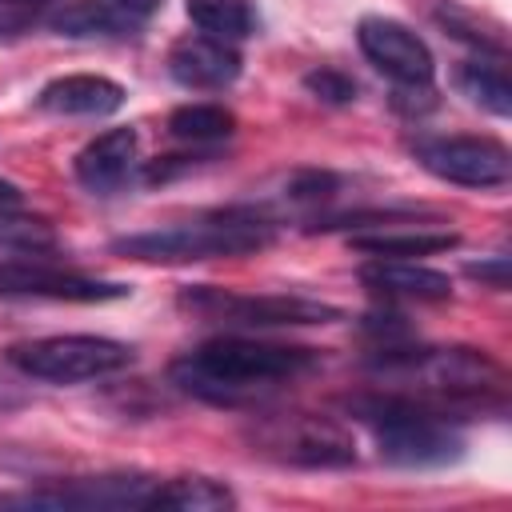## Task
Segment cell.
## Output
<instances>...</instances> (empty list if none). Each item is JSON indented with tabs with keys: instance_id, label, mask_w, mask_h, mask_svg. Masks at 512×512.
Returning a JSON list of instances; mask_svg holds the SVG:
<instances>
[{
	"instance_id": "cell-16",
	"label": "cell",
	"mask_w": 512,
	"mask_h": 512,
	"mask_svg": "<svg viewBox=\"0 0 512 512\" xmlns=\"http://www.w3.org/2000/svg\"><path fill=\"white\" fill-rule=\"evenodd\" d=\"M360 280L376 292V296H392V300H444L452 296V280L428 264L416 260H368L360 268Z\"/></svg>"
},
{
	"instance_id": "cell-18",
	"label": "cell",
	"mask_w": 512,
	"mask_h": 512,
	"mask_svg": "<svg viewBox=\"0 0 512 512\" xmlns=\"http://www.w3.org/2000/svg\"><path fill=\"white\" fill-rule=\"evenodd\" d=\"M236 496L228 484L212 480V476H176V480H164L156 484L148 508H172V512H220V508H232Z\"/></svg>"
},
{
	"instance_id": "cell-2",
	"label": "cell",
	"mask_w": 512,
	"mask_h": 512,
	"mask_svg": "<svg viewBox=\"0 0 512 512\" xmlns=\"http://www.w3.org/2000/svg\"><path fill=\"white\" fill-rule=\"evenodd\" d=\"M372 372L396 392L420 396L440 412L504 404L508 376L504 368L476 348H380Z\"/></svg>"
},
{
	"instance_id": "cell-24",
	"label": "cell",
	"mask_w": 512,
	"mask_h": 512,
	"mask_svg": "<svg viewBox=\"0 0 512 512\" xmlns=\"http://www.w3.org/2000/svg\"><path fill=\"white\" fill-rule=\"evenodd\" d=\"M48 4L52 0H0V36H20L48 20Z\"/></svg>"
},
{
	"instance_id": "cell-19",
	"label": "cell",
	"mask_w": 512,
	"mask_h": 512,
	"mask_svg": "<svg viewBox=\"0 0 512 512\" xmlns=\"http://www.w3.org/2000/svg\"><path fill=\"white\" fill-rule=\"evenodd\" d=\"M456 84L480 108H488L496 116H508L512 112V84H508L504 64H496V60H468V64H460Z\"/></svg>"
},
{
	"instance_id": "cell-3",
	"label": "cell",
	"mask_w": 512,
	"mask_h": 512,
	"mask_svg": "<svg viewBox=\"0 0 512 512\" xmlns=\"http://www.w3.org/2000/svg\"><path fill=\"white\" fill-rule=\"evenodd\" d=\"M344 408L372 428L376 448L396 468H440L460 460L464 440L448 424V412L432 408L420 396L408 392H356L344 400Z\"/></svg>"
},
{
	"instance_id": "cell-11",
	"label": "cell",
	"mask_w": 512,
	"mask_h": 512,
	"mask_svg": "<svg viewBox=\"0 0 512 512\" xmlns=\"http://www.w3.org/2000/svg\"><path fill=\"white\" fill-rule=\"evenodd\" d=\"M132 288L120 280H96L32 260H12L0 264V296H32V300H68V304H104V300H124Z\"/></svg>"
},
{
	"instance_id": "cell-22",
	"label": "cell",
	"mask_w": 512,
	"mask_h": 512,
	"mask_svg": "<svg viewBox=\"0 0 512 512\" xmlns=\"http://www.w3.org/2000/svg\"><path fill=\"white\" fill-rule=\"evenodd\" d=\"M0 248L48 252V248H56V232L48 220L16 212V204H0Z\"/></svg>"
},
{
	"instance_id": "cell-15",
	"label": "cell",
	"mask_w": 512,
	"mask_h": 512,
	"mask_svg": "<svg viewBox=\"0 0 512 512\" xmlns=\"http://www.w3.org/2000/svg\"><path fill=\"white\" fill-rule=\"evenodd\" d=\"M48 28L68 40H124L136 36V16L116 0H72L48 12Z\"/></svg>"
},
{
	"instance_id": "cell-13",
	"label": "cell",
	"mask_w": 512,
	"mask_h": 512,
	"mask_svg": "<svg viewBox=\"0 0 512 512\" xmlns=\"http://www.w3.org/2000/svg\"><path fill=\"white\" fill-rule=\"evenodd\" d=\"M136 168V132L132 128H108L96 140H88L76 156V180L96 192L108 196L116 192Z\"/></svg>"
},
{
	"instance_id": "cell-20",
	"label": "cell",
	"mask_w": 512,
	"mask_h": 512,
	"mask_svg": "<svg viewBox=\"0 0 512 512\" xmlns=\"http://www.w3.org/2000/svg\"><path fill=\"white\" fill-rule=\"evenodd\" d=\"M232 128H236V116L220 104H184L168 116V132L176 140H188V144L224 140V136H232Z\"/></svg>"
},
{
	"instance_id": "cell-1",
	"label": "cell",
	"mask_w": 512,
	"mask_h": 512,
	"mask_svg": "<svg viewBox=\"0 0 512 512\" xmlns=\"http://www.w3.org/2000/svg\"><path fill=\"white\" fill-rule=\"evenodd\" d=\"M312 368H316L312 348L224 336V340H208L192 348L188 356H180L172 364V384L196 400L236 408V404L276 392L280 384H292L296 376Z\"/></svg>"
},
{
	"instance_id": "cell-5",
	"label": "cell",
	"mask_w": 512,
	"mask_h": 512,
	"mask_svg": "<svg viewBox=\"0 0 512 512\" xmlns=\"http://www.w3.org/2000/svg\"><path fill=\"white\" fill-rule=\"evenodd\" d=\"M8 364L44 384H84L132 364V348L108 336H44L8 348Z\"/></svg>"
},
{
	"instance_id": "cell-9",
	"label": "cell",
	"mask_w": 512,
	"mask_h": 512,
	"mask_svg": "<svg viewBox=\"0 0 512 512\" xmlns=\"http://www.w3.org/2000/svg\"><path fill=\"white\" fill-rule=\"evenodd\" d=\"M156 484L160 480L140 472L76 476V480H56L16 496H0V508H148Z\"/></svg>"
},
{
	"instance_id": "cell-14",
	"label": "cell",
	"mask_w": 512,
	"mask_h": 512,
	"mask_svg": "<svg viewBox=\"0 0 512 512\" xmlns=\"http://www.w3.org/2000/svg\"><path fill=\"white\" fill-rule=\"evenodd\" d=\"M36 104L44 112H56V116H112L124 104V88L116 80H108V76L76 72V76L48 80L40 88Z\"/></svg>"
},
{
	"instance_id": "cell-10",
	"label": "cell",
	"mask_w": 512,
	"mask_h": 512,
	"mask_svg": "<svg viewBox=\"0 0 512 512\" xmlns=\"http://www.w3.org/2000/svg\"><path fill=\"white\" fill-rule=\"evenodd\" d=\"M360 52L368 56V64L376 72H384L392 84L400 88H428L436 76V60L428 52V44L400 20L388 16H364L356 28Z\"/></svg>"
},
{
	"instance_id": "cell-25",
	"label": "cell",
	"mask_w": 512,
	"mask_h": 512,
	"mask_svg": "<svg viewBox=\"0 0 512 512\" xmlns=\"http://www.w3.org/2000/svg\"><path fill=\"white\" fill-rule=\"evenodd\" d=\"M468 276L480 280V284H488V288H496V292H504L508 288V256H492V260L468 264Z\"/></svg>"
},
{
	"instance_id": "cell-23",
	"label": "cell",
	"mask_w": 512,
	"mask_h": 512,
	"mask_svg": "<svg viewBox=\"0 0 512 512\" xmlns=\"http://www.w3.org/2000/svg\"><path fill=\"white\" fill-rule=\"evenodd\" d=\"M304 88L316 100H324V104H352L356 100V80L344 76V72H336V68H312L304 76Z\"/></svg>"
},
{
	"instance_id": "cell-26",
	"label": "cell",
	"mask_w": 512,
	"mask_h": 512,
	"mask_svg": "<svg viewBox=\"0 0 512 512\" xmlns=\"http://www.w3.org/2000/svg\"><path fill=\"white\" fill-rule=\"evenodd\" d=\"M120 8H128L132 16H148V12H156L160 8V0H116Z\"/></svg>"
},
{
	"instance_id": "cell-12",
	"label": "cell",
	"mask_w": 512,
	"mask_h": 512,
	"mask_svg": "<svg viewBox=\"0 0 512 512\" xmlns=\"http://www.w3.org/2000/svg\"><path fill=\"white\" fill-rule=\"evenodd\" d=\"M168 72L184 88H228L240 76V52L216 36H184L168 52Z\"/></svg>"
},
{
	"instance_id": "cell-6",
	"label": "cell",
	"mask_w": 512,
	"mask_h": 512,
	"mask_svg": "<svg viewBox=\"0 0 512 512\" xmlns=\"http://www.w3.org/2000/svg\"><path fill=\"white\" fill-rule=\"evenodd\" d=\"M180 308L196 312L216 324L236 328H292V324H332L340 320V308L304 300V296H252V292H228V288H184Z\"/></svg>"
},
{
	"instance_id": "cell-7",
	"label": "cell",
	"mask_w": 512,
	"mask_h": 512,
	"mask_svg": "<svg viewBox=\"0 0 512 512\" xmlns=\"http://www.w3.org/2000/svg\"><path fill=\"white\" fill-rule=\"evenodd\" d=\"M252 452H264L280 464L296 468H348L356 464L352 436L312 412H288V416H268L252 428Z\"/></svg>"
},
{
	"instance_id": "cell-17",
	"label": "cell",
	"mask_w": 512,
	"mask_h": 512,
	"mask_svg": "<svg viewBox=\"0 0 512 512\" xmlns=\"http://www.w3.org/2000/svg\"><path fill=\"white\" fill-rule=\"evenodd\" d=\"M456 232H432V228H384L368 236H352V248L376 260H416V256H436L456 248Z\"/></svg>"
},
{
	"instance_id": "cell-21",
	"label": "cell",
	"mask_w": 512,
	"mask_h": 512,
	"mask_svg": "<svg viewBox=\"0 0 512 512\" xmlns=\"http://www.w3.org/2000/svg\"><path fill=\"white\" fill-rule=\"evenodd\" d=\"M188 20L216 40H244L252 32V12L244 0H188Z\"/></svg>"
},
{
	"instance_id": "cell-4",
	"label": "cell",
	"mask_w": 512,
	"mask_h": 512,
	"mask_svg": "<svg viewBox=\"0 0 512 512\" xmlns=\"http://www.w3.org/2000/svg\"><path fill=\"white\" fill-rule=\"evenodd\" d=\"M268 244H272V224L264 216L220 212V216H200V220L172 224V228L132 232V236H120L112 248L132 260L188 264V260H216V256H248Z\"/></svg>"
},
{
	"instance_id": "cell-8",
	"label": "cell",
	"mask_w": 512,
	"mask_h": 512,
	"mask_svg": "<svg viewBox=\"0 0 512 512\" xmlns=\"http://www.w3.org/2000/svg\"><path fill=\"white\" fill-rule=\"evenodd\" d=\"M420 168L460 188H500L512 176V156L492 136H428L412 144Z\"/></svg>"
},
{
	"instance_id": "cell-27",
	"label": "cell",
	"mask_w": 512,
	"mask_h": 512,
	"mask_svg": "<svg viewBox=\"0 0 512 512\" xmlns=\"http://www.w3.org/2000/svg\"><path fill=\"white\" fill-rule=\"evenodd\" d=\"M0 204H20V188L0 176Z\"/></svg>"
}]
</instances>
